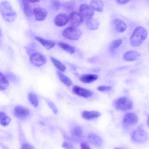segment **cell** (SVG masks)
I'll list each match as a JSON object with an SVG mask.
<instances>
[{
    "instance_id": "obj_17",
    "label": "cell",
    "mask_w": 149,
    "mask_h": 149,
    "mask_svg": "<svg viewBox=\"0 0 149 149\" xmlns=\"http://www.w3.org/2000/svg\"><path fill=\"white\" fill-rule=\"evenodd\" d=\"M101 113L95 111H84L82 113V116L84 119L86 120H91L95 118H97L100 116Z\"/></svg>"
},
{
    "instance_id": "obj_25",
    "label": "cell",
    "mask_w": 149,
    "mask_h": 149,
    "mask_svg": "<svg viewBox=\"0 0 149 149\" xmlns=\"http://www.w3.org/2000/svg\"><path fill=\"white\" fill-rule=\"evenodd\" d=\"M10 122V118L3 112H0V125L3 126H8Z\"/></svg>"
},
{
    "instance_id": "obj_6",
    "label": "cell",
    "mask_w": 149,
    "mask_h": 149,
    "mask_svg": "<svg viewBox=\"0 0 149 149\" xmlns=\"http://www.w3.org/2000/svg\"><path fill=\"white\" fill-rule=\"evenodd\" d=\"M30 61L35 66H41L46 62L47 59L45 57L41 54L36 52L31 55Z\"/></svg>"
},
{
    "instance_id": "obj_1",
    "label": "cell",
    "mask_w": 149,
    "mask_h": 149,
    "mask_svg": "<svg viewBox=\"0 0 149 149\" xmlns=\"http://www.w3.org/2000/svg\"><path fill=\"white\" fill-rule=\"evenodd\" d=\"M0 13L2 18L9 23L13 22L17 16L16 12L8 1H3L1 3Z\"/></svg>"
},
{
    "instance_id": "obj_39",
    "label": "cell",
    "mask_w": 149,
    "mask_h": 149,
    "mask_svg": "<svg viewBox=\"0 0 149 149\" xmlns=\"http://www.w3.org/2000/svg\"><path fill=\"white\" fill-rule=\"evenodd\" d=\"M2 37V31H1V30L0 29V43H1V38Z\"/></svg>"
},
{
    "instance_id": "obj_36",
    "label": "cell",
    "mask_w": 149,
    "mask_h": 149,
    "mask_svg": "<svg viewBox=\"0 0 149 149\" xmlns=\"http://www.w3.org/2000/svg\"><path fill=\"white\" fill-rule=\"evenodd\" d=\"M81 149H91L90 147L86 143H81L80 144Z\"/></svg>"
},
{
    "instance_id": "obj_24",
    "label": "cell",
    "mask_w": 149,
    "mask_h": 149,
    "mask_svg": "<svg viewBox=\"0 0 149 149\" xmlns=\"http://www.w3.org/2000/svg\"><path fill=\"white\" fill-rule=\"evenodd\" d=\"M57 75L58 76V77L59 79V80L65 85H66L67 86H70L72 84V80L66 76H65V74H63L62 73H61V72H57Z\"/></svg>"
},
{
    "instance_id": "obj_14",
    "label": "cell",
    "mask_w": 149,
    "mask_h": 149,
    "mask_svg": "<svg viewBox=\"0 0 149 149\" xmlns=\"http://www.w3.org/2000/svg\"><path fill=\"white\" fill-rule=\"evenodd\" d=\"M68 16L65 13H60L54 18L55 24L59 27L65 26L68 22Z\"/></svg>"
},
{
    "instance_id": "obj_40",
    "label": "cell",
    "mask_w": 149,
    "mask_h": 149,
    "mask_svg": "<svg viewBox=\"0 0 149 149\" xmlns=\"http://www.w3.org/2000/svg\"><path fill=\"white\" fill-rule=\"evenodd\" d=\"M115 149H123V148H115Z\"/></svg>"
},
{
    "instance_id": "obj_34",
    "label": "cell",
    "mask_w": 149,
    "mask_h": 149,
    "mask_svg": "<svg viewBox=\"0 0 149 149\" xmlns=\"http://www.w3.org/2000/svg\"><path fill=\"white\" fill-rule=\"evenodd\" d=\"M21 149H34V148L31 144L26 143L22 146Z\"/></svg>"
},
{
    "instance_id": "obj_15",
    "label": "cell",
    "mask_w": 149,
    "mask_h": 149,
    "mask_svg": "<svg viewBox=\"0 0 149 149\" xmlns=\"http://www.w3.org/2000/svg\"><path fill=\"white\" fill-rule=\"evenodd\" d=\"M140 56V54L135 51H130L123 55V58L126 61H133L137 60Z\"/></svg>"
},
{
    "instance_id": "obj_11",
    "label": "cell",
    "mask_w": 149,
    "mask_h": 149,
    "mask_svg": "<svg viewBox=\"0 0 149 149\" xmlns=\"http://www.w3.org/2000/svg\"><path fill=\"white\" fill-rule=\"evenodd\" d=\"M132 139L138 143H144L147 139V134L144 131L138 130L133 133Z\"/></svg>"
},
{
    "instance_id": "obj_33",
    "label": "cell",
    "mask_w": 149,
    "mask_h": 149,
    "mask_svg": "<svg viewBox=\"0 0 149 149\" xmlns=\"http://www.w3.org/2000/svg\"><path fill=\"white\" fill-rule=\"evenodd\" d=\"M47 102H48V105H49V107L51 108V109L53 111V112H54V113H57V109H56V106L52 102H51V101H47Z\"/></svg>"
},
{
    "instance_id": "obj_19",
    "label": "cell",
    "mask_w": 149,
    "mask_h": 149,
    "mask_svg": "<svg viewBox=\"0 0 149 149\" xmlns=\"http://www.w3.org/2000/svg\"><path fill=\"white\" fill-rule=\"evenodd\" d=\"M36 39L40 42L41 43L46 49H50L52 48H53L56 43L53 41H50V40H45L44 38H40V37H36Z\"/></svg>"
},
{
    "instance_id": "obj_30",
    "label": "cell",
    "mask_w": 149,
    "mask_h": 149,
    "mask_svg": "<svg viewBox=\"0 0 149 149\" xmlns=\"http://www.w3.org/2000/svg\"><path fill=\"white\" fill-rule=\"evenodd\" d=\"M122 44V40L120 39H118V40H115L113 41L112 42V43L110 45V48L112 49H114L117 48L120 44Z\"/></svg>"
},
{
    "instance_id": "obj_18",
    "label": "cell",
    "mask_w": 149,
    "mask_h": 149,
    "mask_svg": "<svg viewBox=\"0 0 149 149\" xmlns=\"http://www.w3.org/2000/svg\"><path fill=\"white\" fill-rule=\"evenodd\" d=\"M113 24L116 30L118 32H123L127 28V26H126V23L123 21L119 20V19L113 20Z\"/></svg>"
},
{
    "instance_id": "obj_31",
    "label": "cell",
    "mask_w": 149,
    "mask_h": 149,
    "mask_svg": "<svg viewBox=\"0 0 149 149\" xmlns=\"http://www.w3.org/2000/svg\"><path fill=\"white\" fill-rule=\"evenodd\" d=\"M5 76L6 77L7 79L10 81H12L14 83H16L17 81V77L13 73H9L6 74Z\"/></svg>"
},
{
    "instance_id": "obj_27",
    "label": "cell",
    "mask_w": 149,
    "mask_h": 149,
    "mask_svg": "<svg viewBox=\"0 0 149 149\" xmlns=\"http://www.w3.org/2000/svg\"><path fill=\"white\" fill-rule=\"evenodd\" d=\"M23 5L25 15L27 16H30L33 14V10L29 4V2L27 0H23Z\"/></svg>"
},
{
    "instance_id": "obj_10",
    "label": "cell",
    "mask_w": 149,
    "mask_h": 149,
    "mask_svg": "<svg viewBox=\"0 0 149 149\" xmlns=\"http://www.w3.org/2000/svg\"><path fill=\"white\" fill-rule=\"evenodd\" d=\"M138 118L137 116L132 112L127 113L124 116L123 119V123L125 126H129L134 125L137 122Z\"/></svg>"
},
{
    "instance_id": "obj_22",
    "label": "cell",
    "mask_w": 149,
    "mask_h": 149,
    "mask_svg": "<svg viewBox=\"0 0 149 149\" xmlns=\"http://www.w3.org/2000/svg\"><path fill=\"white\" fill-rule=\"evenodd\" d=\"M58 45L60 48H61L62 49H63V50H65L69 54H73L75 51V48L73 46L68 44L64 43L62 42H59L58 43Z\"/></svg>"
},
{
    "instance_id": "obj_21",
    "label": "cell",
    "mask_w": 149,
    "mask_h": 149,
    "mask_svg": "<svg viewBox=\"0 0 149 149\" xmlns=\"http://www.w3.org/2000/svg\"><path fill=\"white\" fill-rule=\"evenodd\" d=\"M9 81L6 77L0 72V91H3L6 90L9 86Z\"/></svg>"
},
{
    "instance_id": "obj_13",
    "label": "cell",
    "mask_w": 149,
    "mask_h": 149,
    "mask_svg": "<svg viewBox=\"0 0 149 149\" xmlns=\"http://www.w3.org/2000/svg\"><path fill=\"white\" fill-rule=\"evenodd\" d=\"M33 13L37 20H43L47 16V12L42 8L38 7L33 9Z\"/></svg>"
},
{
    "instance_id": "obj_2",
    "label": "cell",
    "mask_w": 149,
    "mask_h": 149,
    "mask_svg": "<svg viewBox=\"0 0 149 149\" xmlns=\"http://www.w3.org/2000/svg\"><path fill=\"white\" fill-rule=\"evenodd\" d=\"M147 35V31L144 27L141 26L136 27L130 39L131 45L133 47L139 46L146 38Z\"/></svg>"
},
{
    "instance_id": "obj_16",
    "label": "cell",
    "mask_w": 149,
    "mask_h": 149,
    "mask_svg": "<svg viewBox=\"0 0 149 149\" xmlns=\"http://www.w3.org/2000/svg\"><path fill=\"white\" fill-rule=\"evenodd\" d=\"M98 79V76L93 74H86L79 77L80 80L84 83H91Z\"/></svg>"
},
{
    "instance_id": "obj_3",
    "label": "cell",
    "mask_w": 149,
    "mask_h": 149,
    "mask_svg": "<svg viewBox=\"0 0 149 149\" xmlns=\"http://www.w3.org/2000/svg\"><path fill=\"white\" fill-rule=\"evenodd\" d=\"M81 34L82 32L81 30L72 26L65 29L63 32L64 37L72 40H77L79 39Z\"/></svg>"
},
{
    "instance_id": "obj_26",
    "label": "cell",
    "mask_w": 149,
    "mask_h": 149,
    "mask_svg": "<svg viewBox=\"0 0 149 149\" xmlns=\"http://www.w3.org/2000/svg\"><path fill=\"white\" fill-rule=\"evenodd\" d=\"M73 137L76 140H80L82 137V130L80 127L76 126L71 131Z\"/></svg>"
},
{
    "instance_id": "obj_4",
    "label": "cell",
    "mask_w": 149,
    "mask_h": 149,
    "mask_svg": "<svg viewBox=\"0 0 149 149\" xmlns=\"http://www.w3.org/2000/svg\"><path fill=\"white\" fill-rule=\"evenodd\" d=\"M114 106L116 109L123 111L130 109L133 107V103L131 100L126 97L118 98L114 102Z\"/></svg>"
},
{
    "instance_id": "obj_12",
    "label": "cell",
    "mask_w": 149,
    "mask_h": 149,
    "mask_svg": "<svg viewBox=\"0 0 149 149\" xmlns=\"http://www.w3.org/2000/svg\"><path fill=\"white\" fill-rule=\"evenodd\" d=\"M87 141L92 145L97 147H100L102 145V140L101 138L95 134H90L87 136Z\"/></svg>"
},
{
    "instance_id": "obj_35",
    "label": "cell",
    "mask_w": 149,
    "mask_h": 149,
    "mask_svg": "<svg viewBox=\"0 0 149 149\" xmlns=\"http://www.w3.org/2000/svg\"><path fill=\"white\" fill-rule=\"evenodd\" d=\"M62 147L65 149H73L72 145L68 142H65L62 144Z\"/></svg>"
},
{
    "instance_id": "obj_5",
    "label": "cell",
    "mask_w": 149,
    "mask_h": 149,
    "mask_svg": "<svg viewBox=\"0 0 149 149\" xmlns=\"http://www.w3.org/2000/svg\"><path fill=\"white\" fill-rule=\"evenodd\" d=\"M79 12L80 15L83 18L87 19V20L92 18L94 13V10L90 6L86 4H82L80 6Z\"/></svg>"
},
{
    "instance_id": "obj_23",
    "label": "cell",
    "mask_w": 149,
    "mask_h": 149,
    "mask_svg": "<svg viewBox=\"0 0 149 149\" xmlns=\"http://www.w3.org/2000/svg\"><path fill=\"white\" fill-rule=\"evenodd\" d=\"M99 22L95 19H89L87 22V26L88 29L90 30H96L99 27Z\"/></svg>"
},
{
    "instance_id": "obj_32",
    "label": "cell",
    "mask_w": 149,
    "mask_h": 149,
    "mask_svg": "<svg viewBox=\"0 0 149 149\" xmlns=\"http://www.w3.org/2000/svg\"><path fill=\"white\" fill-rule=\"evenodd\" d=\"M100 91H109L111 89V87L108 86H101L97 87V88Z\"/></svg>"
},
{
    "instance_id": "obj_8",
    "label": "cell",
    "mask_w": 149,
    "mask_h": 149,
    "mask_svg": "<svg viewBox=\"0 0 149 149\" xmlns=\"http://www.w3.org/2000/svg\"><path fill=\"white\" fill-rule=\"evenodd\" d=\"M13 115L15 117L19 119L26 118L30 114L29 110L22 106H16L13 109Z\"/></svg>"
},
{
    "instance_id": "obj_28",
    "label": "cell",
    "mask_w": 149,
    "mask_h": 149,
    "mask_svg": "<svg viewBox=\"0 0 149 149\" xmlns=\"http://www.w3.org/2000/svg\"><path fill=\"white\" fill-rule=\"evenodd\" d=\"M51 59L52 63H54V65H55V66L61 72H64L66 70V66L62 63H61L59 61H58V59H56L54 57H51Z\"/></svg>"
},
{
    "instance_id": "obj_37",
    "label": "cell",
    "mask_w": 149,
    "mask_h": 149,
    "mask_svg": "<svg viewBox=\"0 0 149 149\" xmlns=\"http://www.w3.org/2000/svg\"><path fill=\"white\" fill-rule=\"evenodd\" d=\"M117 1L121 4H125L127 2H128L129 1V0H117Z\"/></svg>"
},
{
    "instance_id": "obj_9",
    "label": "cell",
    "mask_w": 149,
    "mask_h": 149,
    "mask_svg": "<svg viewBox=\"0 0 149 149\" xmlns=\"http://www.w3.org/2000/svg\"><path fill=\"white\" fill-rule=\"evenodd\" d=\"M72 90L73 93L76 95H78L84 98H89L91 97L93 94V92L90 90L80 87L78 86H74L72 88Z\"/></svg>"
},
{
    "instance_id": "obj_29",
    "label": "cell",
    "mask_w": 149,
    "mask_h": 149,
    "mask_svg": "<svg viewBox=\"0 0 149 149\" xmlns=\"http://www.w3.org/2000/svg\"><path fill=\"white\" fill-rule=\"evenodd\" d=\"M28 98L30 103L35 107H37L38 105V100L37 95L33 93H30L28 94Z\"/></svg>"
},
{
    "instance_id": "obj_7",
    "label": "cell",
    "mask_w": 149,
    "mask_h": 149,
    "mask_svg": "<svg viewBox=\"0 0 149 149\" xmlns=\"http://www.w3.org/2000/svg\"><path fill=\"white\" fill-rule=\"evenodd\" d=\"M70 24L72 27H76L80 26L83 22V17L80 14L76 12H73L68 17Z\"/></svg>"
},
{
    "instance_id": "obj_38",
    "label": "cell",
    "mask_w": 149,
    "mask_h": 149,
    "mask_svg": "<svg viewBox=\"0 0 149 149\" xmlns=\"http://www.w3.org/2000/svg\"><path fill=\"white\" fill-rule=\"evenodd\" d=\"M29 2H36L37 1H38L39 0H27Z\"/></svg>"
},
{
    "instance_id": "obj_20",
    "label": "cell",
    "mask_w": 149,
    "mask_h": 149,
    "mask_svg": "<svg viewBox=\"0 0 149 149\" xmlns=\"http://www.w3.org/2000/svg\"><path fill=\"white\" fill-rule=\"evenodd\" d=\"M90 6L93 10L102 12L103 10V2L101 0H91L90 2Z\"/></svg>"
}]
</instances>
